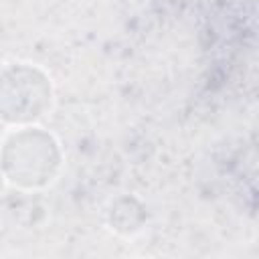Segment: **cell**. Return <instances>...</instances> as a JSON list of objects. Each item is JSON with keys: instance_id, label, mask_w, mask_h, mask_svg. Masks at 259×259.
Returning a JSON list of instances; mask_svg holds the SVG:
<instances>
[{"instance_id": "obj_1", "label": "cell", "mask_w": 259, "mask_h": 259, "mask_svg": "<svg viewBox=\"0 0 259 259\" xmlns=\"http://www.w3.org/2000/svg\"><path fill=\"white\" fill-rule=\"evenodd\" d=\"M63 152L57 138L36 125H16L2 144L4 180L22 190H38L57 180Z\"/></svg>"}, {"instance_id": "obj_2", "label": "cell", "mask_w": 259, "mask_h": 259, "mask_svg": "<svg viewBox=\"0 0 259 259\" xmlns=\"http://www.w3.org/2000/svg\"><path fill=\"white\" fill-rule=\"evenodd\" d=\"M51 101L53 83L42 69L30 63H14L4 69L2 117L6 123L28 125L51 109Z\"/></svg>"}]
</instances>
